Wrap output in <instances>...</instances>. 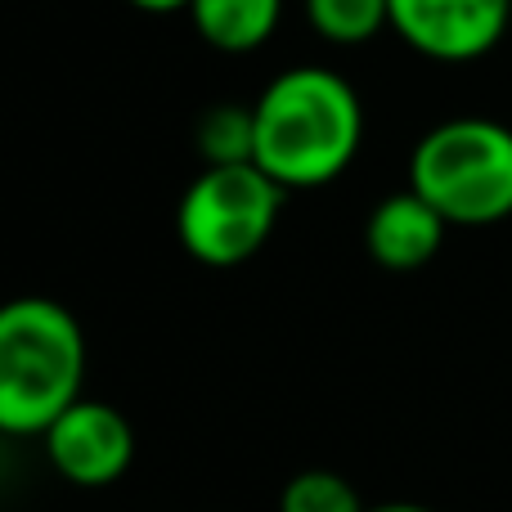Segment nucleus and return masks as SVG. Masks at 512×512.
<instances>
[{
    "mask_svg": "<svg viewBox=\"0 0 512 512\" xmlns=\"http://www.w3.org/2000/svg\"><path fill=\"white\" fill-rule=\"evenodd\" d=\"M256 167L283 189H319L355 162L364 144V104L346 77L315 63L288 68L261 90Z\"/></svg>",
    "mask_w": 512,
    "mask_h": 512,
    "instance_id": "f257e3e1",
    "label": "nucleus"
},
{
    "mask_svg": "<svg viewBox=\"0 0 512 512\" xmlns=\"http://www.w3.org/2000/svg\"><path fill=\"white\" fill-rule=\"evenodd\" d=\"M86 382V337L68 306L18 297L0 310V427L41 436Z\"/></svg>",
    "mask_w": 512,
    "mask_h": 512,
    "instance_id": "f03ea898",
    "label": "nucleus"
},
{
    "mask_svg": "<svg viewBox=\"0 0 512 512\" xmlns=\"http://www.w3.org/2000/svg\"><path fill=\"white\" fill-rule=\"evenodd\" d=\"M409 189L450 225L512 216V131L490 117H450L409 153Z\"/></svg>",
    "mask_w": 512,
    "mask_h": 512,
    "instance_id": "7ed1b4c3",
    "label": "nucleus"
},
{
    "mask_svg": "<svg viewBox=\"0 0 512 512\" xmlns=\"http://www.w3.org/2000/svg\"><path fill=\"white\" fill-rule=\"evenodd\" d=\"M288 189L256 162L203 167L176 207L180 248L212 270L252 261L274 234Z\"/></svg>",
    "mask_w": 512,
    "mask_h": 512,
    "instance_id": "20e7f679",
    "label": "nucleus"
},
{
    "mask_svg": "<svg viewBox=\"0 0 512 512\" xmlns=\"http://www.w3.org/2000/svg\"><path fill=\"white\" fill-rule=\"evenodd\" d=\"M508 23L512 0H391V32L436 63L486 59Z\"/></svg>",
    "mask_w": 512,
    "mask_h": 512,
    "instance_id": "39448f33",
    "label": "nucleus"
},
{
    "mask_svg": "<svg viewBox=\"0 0 512 512\" xmlns=\"http://www.w3.org/2000/svg\"><path fill=\"white\" fill-rule=\"evenodd\" d=\"M45 459L63 481L81 490L113 486L135 459V432L122 418V409L104 405V400H86L68 405L50 427H45Z\"/></svg>",
    "mask_w": 512,
    "mask_h": 512,
    "instance_id": "423d86ee",
    "label": "nucleus"
},
{
    "mask_svg": "<svg viewBox=\"0 0 512 512\" xmlns=\"http://www.w3.org/2000/svg\"><path fill=\"white\" fill-rule=\"evenodd\" d=\"M445 221L423 194L414 189H400V194H387L378 207L369 212V225H364V243H369V256L391 274H409L423 270L445 243Z\"/></svg>",
    "mask_w": 512,
    "mask_h": 512,
    "instance_id": "0eeeda50",
    "label": "nucleus"
},
{
    "mask_svg": "<svg viewBox=\"0 0 512 512\" xmlns=\"http://www.w3.org/2000/svg\"><path fill=\"white\" fill-rule=\"evenodd\" d=\"M189 18L207 45L225 54H248L279 32L283 0H194Z\"/></svg>",
    "mask_w": 512,
    "mask_h": 512,
    "instance_id": "6e6552de",
    "label": "nucleus"
},
{
    "mask_svg": "<svg viewBox=\"0 0 512 512\" xmlns=\"http://www.w3.org/2000/svg\"><path fill=\"white\" fill-rule=\"evenodd\" d=\"M306 18L324 41L364 45L391 27V0H306Z\"/></svg>",
    "mask_w": 512,
    "mask_h": 512,
    "instance_id": "1a4fd4ad",
    "label": "nucleus"
},
{
    "mask_svg": "<svg viewBox=\"0 0 512 512\" xmlns=\"http://www.w3.org/2000/svg\"><path fill=\"white\" fill-rule=\"evenodd\" d=\"M198 153L207 167L256 162V113L243 104H216L198 122Z\"/></svg>",
    "mask_w": 512,
    "mask_h": 512,
    "instance_id": "9d476101",
    "label": "nucleus"
},
{
    "mask_svg": "<svg viewBox=\"0 0 512 512\" xmlns=\"http://www.w3.org/2000/svg\"><path fill=\"white\" fill-rule=\"evenodd\" d=\"M279 512H364V504L346 477H337L328 468H310L283 486Z\"/></svg>",
    "mask_w": 512,
    "mask_h": 512,
    "instance_id": "9b49d317",
    "label": "nucleus"
},
{
    "mask_svg": "<svg viewBox=\"0 0 512 512\" xmlns=\"http://www.w3.org/2000/svg\"><path fill=\"white\" fill-rule=\"evenodd\" d=\"M126 5L144 9V14H180V9H189L194 0H126Z\"/></svg>",
    "mask_w": 512,
    "mask_h": 512,
    "instance_id": "f8f14e48",
    "label": "nucleus"
},
{
    "mask_svg": "<svg viewBox=\"0 0 512 512\" xmlns=\"http://www.w3.org/2000/svg\"><path fill=\"white\" fill-rule=\"evenodd\" d=\"M364 512H432V508H423V504H373Z\"/></svg>",
    "mask_w": 512,
    "mask_h": 512,
    "instance_id": "ddd939ff",
    "label": "nucleus"
}]
</instances>
